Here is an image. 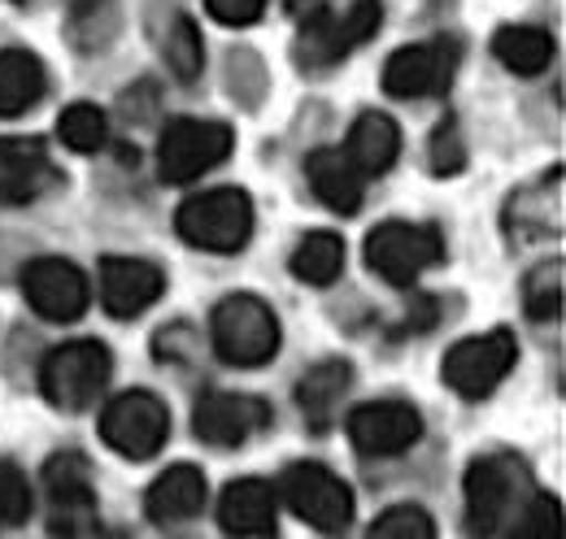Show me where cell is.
I'll return each instance as SVG.
<instances>
[{"label": "cell", "mask_w": 566, "mask_h": 539, "mask_svg": "<svg viewBox=\"0 0 566 539\" xmlns=\"http://www.w3.org/2000/svg\"><path fill=\"white\" fill-rule=\"evenodd\" d=\"M532 496H536V483L518 457L510 453L475 457L467 471V531L475 539L505 536Z\"/></svg>", "instance_id": "obj_1"}, {"label": "cell", "mask_w": 566, "mask_h": 539, "mask_svg": "<svg viewBox=\"0 0 566 539\" xmlns=\"http://www.w3.org/2000/svg\"><path fill=\"white\" fill-rule=\"evenodd\" d=\"M210 336L213 352L227 366L253 370V366H266L280 352V318L262 296L235 292V296L218 300V309L210 318Z\"/></svg>", "instance_id": "obj_2"}, {"label": "cell", "mask_w": 566, "mask_h": 539, "mask_svg": "<svg viewBox=\"0 0 566 539\" xmlns=\"http://www.w3.org/2000/svg\"><path fill=\"white\" fill-rule=\"evenodd\" d=\"M384 22V0H354L345 9H314L310 22L296 35V66L305 70H332L340 66L354 49L375 40Z\"/></svg>", "instance_id": "obj_3"}, {"label": "cell", "mask_w": 566, "mask_h": 539, "mask_svg": "<svg viewBox=\"0 0 566 539\" xmlns=\"http://www.w3.org/2000/svg\"><path fill=\"white\" fill-rule=\"evenodd\" d=\"M175 231L201 253H240L253 235V201L244 188H210L179 204Z\"/></svg>", "instance_id": "obj_4"}, {"label": "cell", "mask_w": 566, "mask_h": 539, "mask_svg": "<svg viewBox=\"0 0 566 539\" xmlns=\"http://www.w3.org/2000/svg\"><path fill=\"white\" fill-rule=\"evenodd\" d=\"M109 374H114V357L101 339H71V344H62L44 357L40 392L62 413H83L105 392Z\"/></svg>", "instance_id": "obj_5"}, {"label": "cell", "mask_w": 566, "mask_h": 539, "mask_svg": "<svg viewBox=\"0 0 566 539\" xmlns=\"http://www.w3.org/2000/svg\"><path fill=\"white\" fill-rule=\"evenodd\" d=\"M275 500H283L301 522H310L323 536H340L354 522V492L340 474H332L318 462H296L280 478Z\"/></svg>", "instance_id": "obj_6"}, {"label": "cell", "mask_w": 566, "mask_h": 539, "mask_svg": "<svg viewBox=\"0 0 566 539\" xmlns=\"http://www.w3.org/2000/svg\"><path fill=\"white\" fill-rule=\"evenodd\" d=\"M444 262V240L436 226L419 222H379L366 235V266L392 287H410L423 270Z\"/></svg>", "instance_id": "obj_7"}, {"label": "cell", "mask_w": 566, "mask_h": 539, "mask_svg": "<svg viewBox=\"0 0 566 539\" xmlns=\"http://www.w3.org/2000/svg\"><path fill=\"white\" fill-rule=\"evenodd\" d=\"M514 361H518V339H514V331L496 327V331H484V336H471L462 339V344H453L444 352L440 374H444V383L458 397L484 401L489 392L501 388V379L514 370Z\"/></svg>", "instance_id": "obj_8"}, {"label": "cell", "mask_w": 566, "mask_h": 539, "mask_svg": "<svg viewBox=\"0 0 566 539\" xmlns=\"http://www.w3.org/2000/svg\"><path fill=\"white\" fill-rule=\"evenodd\" d=\"M101 440L132 462H148L166 448L170 440V409L157 401L153 392H123L105 404L101 413Z\"/></svg>", "instance_id": "obj_9"}, {"label": "cell", "mask_w": 566, "mask_h": 539, "mask_svg": "<svg viewBox=\"0 0 566 539\" xmlns=\"http://www.w3.org/2000/svg\"><path fill=\"white\" fill-rule=\"evenodd\" d=\"M235 148V135L227 123H206V118H179L170 123L161 144H157V170L166 183H192L222 166Z\"/></svg>", "instance_id": "obj_10"}, {"label": "cell", "mask_w": 566, "mask_h": 539, "mask_svg": "<svg viewBox=\"0 0 566 539\" xmlns=\"http://www.w3.org/2000/svg\"><path fill=\"white\" fill-rule=\"evenodd\" d=\"M462 62V44L453 35H436L423 44L397 49L384 66V92L397 101H423V96H444L453 87V74Z\"/></svg>", "instance_id": "obj_11"}, {"label": "cell", "mask_w": 566, "mask_h": 539, "mask_svg": "<svg viewBox=\"0 0 566 539\" xmlns=\"http://www.w3.org/2000/svg\"><path fill=\"white\" fill-rule=\"evenodd\" d=\"M22 296L27 305L49 323H74L92 305L87 274L66 257H35L22 270Z\"/></svg>", "instance_id": "obj_12"}, {"label": "cell", "mask_w": 566, "mask_h": 539, "mask_svg": "<svg viewBox=\"0 0 566 539\" xmlns=\"http://www.w3.org/2000/svg\"><path fill=\"white\" fill-rule=\"evenodd\" d=\"M349 440L361 457H397L419 444L423 413L410 401H370L349 413Z\"/></svg>", "instance_id": "obj_13"}, {"label": "cell", "mask_w": 566, "mask_h": 539, "mask_svg": "<svg viewBox=\"0 0 566 539\" xmlns=\"http://www.w3.org/2000/svg\"><path fill=\"white\" fill-rule=\"evenodd\" d=\"M271 422V404L244 392H210L192 409V431L213 448H240Z\"/></svg>", "instance_id": "obj_14"}, {"label": "cell", "mask_w": 566, "mask_h": 539, "mask_svg": "<svg viewBox=\"0 0 566 539\" xmlns=\"http://www.w3.org/2000/svg\"><path fill=\"white\" fill-rule=\"evenodd\" d=\"M44 487L53 500V531L62 536H83L96 522V492H92V471L78 453H57L44 466Z\"/></svg>", "instance_id": "obj_15"}, {"label": "cell", "mask_w": 566, "mask_h": 539, "mask_svg": "<svg viewBox=\"0 0 566 539\" xmlns=\"http://www.w3.org/2000/svg\"><path fill=\"white\" fill-rule=\"evenodd\" d=\"M57 188V166L40 139L0 135V201L27 204Z\"/></svg>", "instance_id": "obj_16"}, {"label": "cell", "mask_w": 566, "mask_h": 539, "mask_svg": "<svg viewBox=\"0 0 566 539\" xmlns=\"http://www.w3.org/2000/svg\"><path fill=\"white\" fill-rule=\"evenodd\" d=\"M96 283H101V305L114 318H136L148 305H157V296L166 292L161 266L140 262V257H105Z\"/></svg>", "instance_id": "obj_17"}, {"label": "cell", "mask_w": 566, "mask_h": 539, "mask_svg": "<svg viewBox=\"0 0 566 539\" xmlns=\"http://www.w3.org/2000/svg\"><path fill=\"white\" fill-rule=\"evenodd\" d=\"M275 487L262 478H235L222 487L218 500V522L235 539H262L275 531Z\"/></svg>", "instance_id": "obj_18"}, {"label": "cell", "mask_w": 566, "mask_h": 539, "mask_svg": "<svg viewBox=\"0 0 566 539\" xmlns=\"http://www.w3.org/2000/svg\"><path fill=\"white\" fill-rule=\"evenodd\" d=\"M206 505V474L188 462L170 466L166 474L153 478V487L144 492V514L157 522V527H175V522H188L197 518Z\"/></svg>", "instance_id": "obj_19"}, {"label": "cell", "mask_w": 566, "mask_h": 539, "mask_svg": "<svg viewBox=\"0 0 566 539\" xmlns=\"http://www.w3.org/2000/svg\"><path fill=\"white\" fill-rule=\"evenodd\" d=\"M305 179H310L314 197L327 204L332 213H345V218H349V213L361 209L366 179L354 170V161L345 157V148H318V152H310Z\"/></svg>", "instance_id": "obj_20"}, {"label": "cell", "mask_w": 566, "mask_h": 539, "mask_svg": "<svg viewBox=\"0 0 566 539\" xmlns=\"http://www.w3.org/2000/svg\"><path fill=\"white\" fill-rule=\"evenodd\" d=\"M345 157L354 161V170L361 175V179H375V175L392 170L397 157H401V131H397V123H392L388 114L366 109L354 127H349Z\"/></svg>", "instance_id": "obj_21"}, {"label": "cell", "mask_w": 566, "mask_h": 539, "mask_svg": "<svg viewBox=\"0 0 566 539\" xmlns=\"http://www.w3.org/2000/svg\"><path fill=\"white\" fill-rule=\"evenodd\" d=\"M349 383H354L349 361H318V366L296 383V404H301V413H305V422H310L314 431H327V426H332V418H336V409L345 401Z\"/></svg>", "instance_id": "obj_22"}, {"label": "cell", "mask_w": 566, "mask_h": 539, "mask_svg": "<svg viewBox=\"0 0 566 539\" xmlns=\"http://www.w3.org/2000/svg\"><path fill=\"white\" fill-rule=\"evenodd\" d=\"M49 87V70L27 49H0V118H18L40 105Z\"/></svg>", "instance_id": "obj_23"}, {"label": "cell", "mask_w": 566, "mask_h": 539, "mask_svg": "<svg viewBox=\"0 0 566 539\" xmlns=\"http://www.w3.org/2000/svg\"><path fill=\"white\" fill-rule=\"evenodd\" d=\"M493 53L505 70L532 78L554 62V35L541 31V27H501L493 35Z\"/></svg>", "instance_id": "obj_24"}, {"label": "cell", "mask_w": 566, "mask_h": 539, "mask_svg": "<svg viewBox=\"0 0 566 539\" xmlns=\"http://www.w3.org/2000/svg\"><path fill=\"white\" fill-rule=\"evenodd\" d=\"M345 270V240L332 235V231H310L296 249H292V274L301 283H314V287H327L336 283Z\"/></svg>", "instance_id": "obj_25"}, {"label": "cell", "mask_w": 566, "mask_h": 539, "mask_svg": "<svg viewBox=\"0 0 566 539\" xmlns=\"http://www.w3.org/2000/svg\"><path fill=\"white\" fill-rule=\"evenodd\" d=\"M57 135L71 152H101L105 139H109V123H105V109L87 105V101H74L71 109H62L57 118Z\"/></svg>", "instance_id": "obj_26"}, {"label": "cell", "mask_w": 566, "mask_h": 539, "mask_svg": "<svg viewBox=\"0 0 566 539\" xmlns=\"http://www.w3.org/2000/svg\"><path fill=\"white\" fill-rule=\"evenodd\" d=\"M161 53H166V66L175 70L179 83H197V74L206 66V49H201L197 22H192V18H175V27L166 31Z\"/></svg>", "instance_id": "obj_27"}, {"label": "cell", "mask_w": 566, "mask_h": 539, "mask_svg": "<svg viewBox=\"0 0 566 539\" xmlns=\"http://www.w3.org/2000/svg\"><path fill=\"white\" fill-rule=\"evenodd\" d=\"M523 305H527V314L536 323H554L563 314V257H554V262H545V266H536L527 274Z\"/></svg>", "instance_id": "obj_28"}, {"label": "cell", "mask_w": 566, "mask_h": 539, "mask_svg": "<svg viewBox=\"0 0 566 539\" xmlns=\"http://www.w3.org/2000/svg\"><path fill=\"white\" fill-rule=\"evenodd\" d=\"M505 539H563V505L545 492H536L527 500V509L510 522Z\"/></svg>", "instance_id": "obj_29"}, {"label": "cell", "mask_w": 566, "mask_h": 539, "mask_svg": "<svg viewBox=\"0 0 566 539\" xmlns=\"http://www.w3.org/2000/svg\"><path fill=\"white\" fill-rule=\"evenodd\" d=\"M31 518V483L13 462H0V531H13Z\"/></svg>", "instance_id": "obj_30"}, {"label": "cell", "mask_w": 566, "mask_h": 539, "mask_svg": "<svg viewBox=\"0 0 566 539\" xmlns=\"http://www.w3.org/2000/svg\"><path fill=\"white\" fill-rule=\"evenodd\" d=\"M370 539H436V522L419 505H397V509H384L375 518Z\"/></svg>", "instance_id": "obj_31"}, {"label": "cell", "mask_w": 566, "mask_h": 539, "mask_svg": "<svg viewBox=\"0 0 566 539\" xmlns=\"http://www.w3.org/2000/svg\"><path fill=\"white\" fill-rule=\"evenodd\" d=\"M462 166H467V148H462L458 123L449 118L440 131L431 135V170H436V175H458Z\"/></svg>", "instance_id": "obj_32"}, {"label": "cell", "mask_w": 566, "mask_h": 539, "mask_svg": "<svg viewBox=\"0 0 566 539\" xmlns=\"http://www.w3.org/2000/svg\"><path fill=\"white\" fill-rule=\"evenodd\" d=\"M206 9L222 27H249L266 13V0H206Z\"/></svg>", "instance_id": "obj_33"}, {"label": "cell", "mask_w": 566, "mask_h": 539, "mask_svg": "<svg viewBox=\"0 0 566 539\" xmlns=\"http://www.w3.org/2000/svg\"><path fill=\"white\" fill-rule=\"evenodd\" d=\"M92 4H96V0H74V9H92Z\"/></svg>", "instance_id": "obj_34"}]
</instances>
